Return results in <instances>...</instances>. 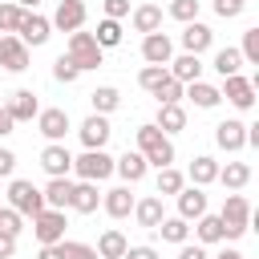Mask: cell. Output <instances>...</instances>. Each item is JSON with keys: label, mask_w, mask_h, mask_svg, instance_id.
Returning a JSON list of instances; mask_svg holds the SVG:
<instances>
[{"label": "cell", "mask_w": 259, "mask_h": 259, "mask_svg": "<svg viewBox=\"0 0 259 259\" xmlns=\"http://www.w3.org/2000/svg\"><path fill=\"white\" fill-rule=\"evenodd\" d=\"M101 206H105L109 219H125V214L134 210V194H130V186H113V190H105V194H101Z\"/></svg>", "instance_id": "21"}, {"label": "cell", "mask_w": 259, "mask_h": 259, "mask_svg": "<svg viewBox=\"0 0 259 259\" xmlns=\"http://www.w3.org/2000/svg\"><path fill=\"white\" fill-rule=\"evenodd\" d=\"M166 77H170V69H166V65H146V69H142V73H138V85H142V89H150V93H154V89H158V85H162V81H166Z\"/></svg>", "instance_id": "37"}, {"label": "cell", "mask_w": 259, "mask_h": 259, "mask_svg": "<svg viewBox=\"0 0 259 259\" xmlns=\"http://www.w3.org/2000/svg\"><path fill=\"white\" fill-rule=\"evenodd\" d=\"M8 206L32 219V214L45 210V194H40V186H32L28 178H12V182H8Z\"/></svg>", "instance_id": "2"}, {"label": "cell", "mask_w": 259, "mask_h": 259, "mask_svg": "<svg viewBox=\"0 0 259 259\" xmlns=\"http://www.w3.org/2000/svg\"><path fill=\"white\" fill-rule=\"evenodd\" d=\"M36 130H40L49 142H65V134H69V113H65V109H40V113H36Z\"/></svg>", "instance_id": "15"}, {"label": "cell", "mask_w": 259, "mask_h": 259, "mask_svg": "<svg viewBox=\"0 0 259 259\" xmlns=\"http://www.w3.org/2000/svg\"><path fill=\"white\" fill-rule=\"evenodd\" d=\"M223 81H227V85H223L219 93H223L235 109H251V105H255V81H247V77H239V73H235V77H223Z\"/></svg>", "instance_id": "11"}, {"label": "cell", "mask_w": 259, "mask_h": 259, "mask_svg": "<svg viewBox=\"0 0 259 259\" xmlns=\"http://www.w3.org/2000/svg\"><path fill=\"white\" fill-rule=\"evenodd\" d=\"M4 109L12 113V121H32V117L40 113V105H36V93H32V89H16V93H12V101H8Z\"/></svg>", "instance_id": "19"}, {"label": "cell", "mask_w": 259, "mask_h": 259, "mask_svg": "<svg viewBox=\"0 0 259 259\" xmlns=\"http://www.w3.org/2000/svg\"><path fill=\"white\" fill-rule=\"evenodd\" d=\"M170 77H174V81H182V85H190V81H198V77H202V61H198L194 53H182L178 61H170Z\"/></svg>", "instance_id": "23"}, {"label": "cell", "mask_w": 259, "mask_h": 259, "mask_svg": "<svg viewBox=\"0 0 259 259\" xmlns=\"http://www.w3.org/2000/svg\"><path fill=\"white\" fill-rule=\"evenodd\" d=\"M12 125H16V121H12V113L0 105V138H4V134H12Z\"/></svg>", "instance_id": "51"}, {"label": "cell", "mask_w": 259, "mask_h": 259, "mask_svg": "<svg viewBox=\"0 0 259 259\" xmlns=\"http://www.w3.org/2000/svg\"><path fill=\"white\" fill-rule=\"evenodd\" d=\"M40 194H45V206L65 210V206H69V198H73V182H69V178H49V186H45Z\"/></svg>", "instance_id": "24"}, {"label": "cell", "mask_w": 259, "mask_h": 259, "mask_svg": "<svg viewBox=\"0 0 259 259\" xmlns=\"http://www.w3.org/2000/svg\"><path fill=\"white\" fill-rule=\"evenodd\" d=\"M243 61H251V65H259V28H247L243 32Z\"/></svg>", "instance_id": "44"}, {"label": "cell", "mask_w": 259, "mask_h": 259, "mask_svg": "<svg viewBox=\"0 0 259 259\" xmlns=\"http://www.w3.org/2000/svg\"><path fill=\"white\" fill-rule=\"evenodd\" d=\"M121 259H158V251H154V247H125Z\"/></svg>", "instance_id": "49"}, {"label": "cell", "mask_w": 259, "mask_h": 259, "mask_svg": "<svg viewBox=\"0 0 259 259\" xmlns=\"http://www.w3.org/2000/svg\"><path fill=\"white\" fill-rule=\"evenodd\" d=\"M210 45H214V32H210L206 24L190 20V24L182 28V49H186V53H194V57H198V53H206Z\"/></svg>", "instance_id": "18"}, {"label": "cell", "mask_w": 259, "mask_h": 259, "mask_svg": "<svg viewBox=\"0 0 259 259\" xmlns=\"http://www.w3.org/2000/svg\"><path fill=\"white\" fill-rule=\"evenodd\" d=\"M182 186H186V178H182L174 166H162V170H158V194H178Z\"/></svg>", "instance_id": "36"}, {"label": "cell", "mask_w": 259, "mask_h": 259, "mask_svg": "<svg viewBox=\"0 0 259 259\" xmlns=\"http://www.w3.org/2000/svg\"><path fill=\"white\" fill-rule=\"evenodd\" d=\"M130 20H134L138 32H158V28H162V8H158V4H142V8L130 12Z\"/></svg>", "instance_id": "29"}, {"label": "cell", "mask_w": 259, "mask_h": 259, "mask_svg": "<svg viewBox=\"0 0 259 259\" xmlns=\"http://www.w3.org/2000/svg\"><path fill=\"white\" fill-rule=\"evenodd\" d=\"M73 170L81 174V182H105L113 174V158L105 150H85L81 158H73Z\"/></svg>", "instance_id": "5"}, {"label": "cell", "mask_w": 259, "mask_h": 259, "mask_svg": "<svg viewBox=\"0 0 259 259\" xmlns=\"http://www.w3.org/2000/svg\"><path fill=\"white\" fill-rule=\"evenodd\" d=\"M61 259H97V251L89 243H73V239H61Z\"/></svg>", "instance_id": "41"}, {"label": "cell", "mask_w": 259, "mask_h": 259, "mask_svg": "<svg viewBox=\"0 0 259 259\" xmlns=\"http://www.w3.org/2000/svg\"><path fill=\"white\" fill-rule=\"evenodd\" d=\"M0 69H8V73H24L28 69V45L16 32L0 36Z\"/></svg>", "instance_id": "7"}, {"label": "cell", "mask_w": 259, "mask_h": 259, "mask_svg": "<svg viewBox=\"0 0 259 259\" xmlns=\"http://www.w3.org/2000/svg\"><path fill=\"white\" fill-rule=\"evenodd\" d=\"M214 182H223V186H231V190H243L247 182H251V166L247 162H227V166H219V178Z\"/></svg>", "instance_id": "27"}, {"label": "cell", "mask_w": 259, "mask_h": 259, "mask_svg": "<svg viewBox=\"0 0 259 259\" xmlns=\"http://www.w3.org/2000/svg\"><path fill=\"white\" fill-rule=\"evenodd\" d=\"M239 65H243V53H239V49H219V53H214V73H219V77H235Z\"/></svg>", "instance_id": "35"}, {"label": "cell", "mask_w": 259, "mask_h": 259, "mask_svg": "<svg viewBox=\"0 0 259 259\" xmlns=\"http://www.w3.org/2000/svg\"><path fill=\"white\" fill-rule=\"evenodd\" d=\"M65 210H53V206H45L40 214H32V235H36V243L45 247V243H61L65 239Z\"/></svg>", "instance_id": "6"}, {"label": "cell", "mask_w": 259, "mask_h": 259, "mask_svg": "<svg viewBox=\"0 0 259 259\" xmlns=\"http://www.w3.org/2000/svg\"><path fill=\"white\" fill-rule=\"evenodd\" d=\"M138 154L150 162V166H170L174 162V142H170V134H162L158 125H142L138 130Z\"/></svg>", "instance_id": "1"}, {"label": "cell", "mask_w": 259, "mask_h": 259, "mask_svg": "<svg viewBox=\"0 0 259 259\" xmlns=\"http://www.w3.org/2000/svg\"><path fill=\"white\" fill-rule=\"evenodd\" d=\"M125 247H130V243H125V235L109 227V231L97 239V247H93V251H97V259H121V255H125Z\"/></svg>", "instance_id": "28"}, {"label": "cell", "mask_w": 259, "mask_h": 259, "mask_svg": "<svg viewBox=\"0 0 259 259\" xmlns=\"http://www.w3.org/2000/svg\"><path fill=\"white\" fill-rule=\"evenodd\" d=\"M219 219H223V239H239V235L251 227V202H247L243 194H227Z\"/></svg>", "instance_id": "3"}, {"label": "cell", "mask_w": 259, "mask_h": 259, "mask_svg": "<svg viewBox=\"0 0 259 259\" xmlns=\"http://www.w3.org/2000/svg\"><path fill=\"white\" fill-rule=\"evenodd\" d=\"M12 255H16V235L0 231V259H12Z\"/></svg>", "instance_id": "48"}, {"label": "cell", "mask_w": 259, "mask_h": 259, "mask_svg": "<svg viewBox=\"0 0 259 259\" xmlns=\"http://www.w3.org/2000/svg\"><path fill=\"white\" fill-rule=\"evenodd\" d=\"M170 16L182 20V24L198 20V0H170Z\"/></svg>", "instance_id": "40"}, {"label": "cell", "mask_w": 259, "mask_h": 259, "mask_svg": "<svg viewBox=\"0 0 259 259\" xmlns=\"http://www.w3.org/2000/svg\"><path fill=\"white\" fill-rule=\"evenodd\" d=\"M194 223H198L194 227L198 231V243H223V219L219 214H198Z\"/></svg>", "instance_id": "33"}, {"label": "cell", "mask_w": 259, "mask_h": 259, "mask_svg": "<svg viewBox=\"0 0 259 259\" xmlns=\"http://www.w3.org/2000/svg\"><path fill=\"white\" fill-rule=\"evenodd\" d=\"M243 8H247V0H214V12H219L223 20H235Z\"/></svg>", "instance_id": "45"}, {"label": "cell", "mask_w": 259, "mask_h": 259, "mask_svg": "<svg viewBox=\"0 0 259 259\" xmlns=\"http://www.w3.org/2000/svg\"><path fill=\"white\" fill-rule=\"evenodd\" d=\"M182 251H178V259H206V251L202 247H190V243H178Z\"/></svg>", "instance_id": "50"}, {"label": "cell", "mask_w": 259, "mask_h": 259, "mask_svg": "<svg viewBox=\"0 0 259 259\" xmlns=\"http://www.w3.org/2000/svg\"><path fill=\"white\" fill-rule=\"evenodd\" d=\"M12 170H16V154L12 150H0V178H8Z\"/></svg>", "instance_id": "47"}, {"label": "cell", "mask_w": 259, "mask_h": 259, "mask_svg": "<svg viewBox=\"0 0 259 259\" xmlns=\"http://www.w3.org/2000/svg\"><path fill=\"white\" fill-rule=\"evenodd\" d=\"M214 142H219V150L235 154V150H243V146H247V125H243L239 117H227V121H219V125H214Z\"/></svg>", "instance_id": "12"}, {"label": "cell", "mask_w": 259, "mask_h": 259, "mask_svg": "<svg viewBox=\"0 0 259 259\" xmlns=\"http://www.w3.org/2000/svg\"><path fill=\"white\" fill-rule=\"evenodd\" d=\"M113 170H117V174H121V178H125V182L134 186V182H142V178H146L150 162H146V158H142L138 150H125L121 158H113Z\"/></svg>", "instance_id": "16"}, {"label": "cell", "mask_w": 259, "mask_h": 259, "mask_svg": "<svg viewBox=\"0 0 259 259\" xmlns=\"http://www.w3.org/2000/svg\"><path fill=\"white\" fill-rule=\"evenodd\" d=\"M105 16H109V20L130 16V0H105Z\"/></svg>", "instance_id": "46"}, {"label": "cell", "mask_w": 259, "mask_h": 259, "mask_svg": "<svg viewBox=\"0 0 259 259\" xmlns=\"http://www.w3.org/2000/svg\"><path fill=\"white\" fill-rule=\"evenodd\" d=\"M81 142H85V150H105V142H109V121H105V113H93V117H85L81 121Z\"/></svg>", "instance_id": "14"}, {"label": "cell", "mask_w": 259, "mask_h": 259, "mask_svg": "<svg viewBox=\"0 0 259 259\" xmlns=\"http://www.w3.org/2000/svg\"><path fill=\"white\" fill-rule=\"evenodd\" d=\"M0 231H4V235H20V231H24V214L12 210V206H4V210H0Z\"/></svg>", "instance_id": "43"}, {"label": "cell", "mask_w": 259, "mask_h": 259, "mask_svg": "<svg viewBox=\"0 0 259 259\" xmlns=\"http://www.w3.org/2000/svg\"><path fill=\"white\" fill-rule=\"evenodd\" d=\"M214 178H219V162H214L210 154H198V158L190 162V182H194V186H210Z\"/></svg>", "instance_id": "30"}, {"label": "cell", "mask_w": 259, "mask_h": 259, "mask_svg": "<svg viewBox=\"0 0 259 259\" xmlns=\"http://www.w3.org/2000/svg\"><path fill=\"white\" fill-rule=\"evenodd\" d=\"M65 57L85 73V69H97V65H101V45L93 40V32H81V28H77V32H69V53H65Z\"/></svg>", "instance_id": "4"}, {"label": "cell", "mask_w": 259, "mask_h": 259, "mask_svg": "<svg viewBox=\"0 0 259 259\" xmlns=\"http://www.w3.org/2000/svg\"><path fill=\"white\" fill-rule=\"evenodd\" d=\"M69 206H73L77 214H93V210L101 206L97 182H73V198H69Z\"/></svg>", "instance_id": "20"}, {"label": "cell", "mask_w": 259, "mask_h": 259, "mask_svg": "<svg viewBox=\"0 0 259 259\" xmlns=\"http://www.w3.org/2000/svg\"><path fill=\"white\" fill-rule=\"evenodd\" d=\"M16 4H20L24 12H28V8H32V4H40V0H16Z\"/></svg>", "instance_id": "54"}, {"label": "cell", "mask_w": 259, "mask_h": 259, "mask_svg": "<svg viewBox=\"0 0 259 259\" xmlns=\"http://www.w3.org/2000/svg\"><path fill=\"white\" fill-rule=\"evenodd\" d=\"M154 97H158V105H174V101H182V81L166 77V81L154 89Z\"/></svg>", "instance_id": "39"}, {"label": "cell", "mask_w": 259, "mask_h": 259, "mask_svg": "<svg viewBox=\"0 0 259 259\" xmlns=\"http://www.w3.org/2000/svg\"><path fill=\"white\" fill-rule=\"evenodd\" d=\"M89 105H93V113H113V109L121 105V93H117L113 85H97V89L89 93Z\"/></svg>", "instance_id": "31"}, {"label": "cell", "mask_w": 259, "mask_h": 259, "mask_svg": "<svg viewBox=\"0 0 259 259\" xmlns=\"http://www.w3.org/2000/svg\"><path fill=\"white\" fill-rule=\"evenodd\" d=\"M85 16H89V8H85L81 0H61L49 24H53V28H61V32H77V28L85 24Z\"/></svg>", "instance_id": "8"}, {"label": "cell", "mask_w": 259, "mask_h": 259, "mask_svg": "<svg viewBox=\"0 0 259 259\" xmlns=\"http://www.w3.org/2000/svg\"><path fill=\"white\" fill-rule=\"evenodd\" d=\"M198 214H206V194H202V186H182L178 190V219H198Z\"/></svg>", "instance_id": "17"}, {"label": "cell", "mask_w": 259, "mask_h": 259, "mask_svg": "<svg viewBox=\"0 0 259 259\" xmlns=\"http://www.w3.org/2000/svg\"><path fill=\"white\" fill-rule=\"evenodd\" d=\"M162 134H178V130H186V109L174 101V105H158V121H154Z\"/></svg>", "instance_id": "26"}, {"label": "cell", "mask_w": 259, "mask_h": 259, "mask_svg": "<svg viewBox=\"0 0 259 259\" xmlns=\"http://www.w3.org/2000/svg\"><path fill=\"white\" fill-rule=\"evenodd\" d=\"M154 231L162 235V243H186L190 239V223L186 219H162Z\"/></svg>", "instance_id": "32"}, {"label": "cell", "mask_w": 259, "mask_h": 259, "mask_svg": "<svg viewBox=\"0 0 259 259\" xmlns=\"http://www.w3.org/2000/svg\"><path fill=\"white\" fill-rule=\"evenodd\" d=\"M93 40L101 45V49H113V45H121V20H97V32H93Z\"/></svg>", "instance_id": "34"}, {"label": "cell", "mask_w": 259, "mask_h": 259, "mask_svg": "<svg viewBox=\"0 0 259 259\" xmlns=\"http://www.w3.org/2000/svg\"><path fill=\"white\" fill-rule=\"evenodd\" d=\"M16 36H20L24 45H32V49H36V45H45V40L53 36V24H49L40 12H24V16H20V24H16Z\"/></svg>", "instance_id": "9"}, {"label": "cell", "mask_w": 259, "mask_h": 259, "mask_svg": "<svg viewBox=\"0 0 259 259\" xmlns=\"http://www.w3.org/2000/svg\"><path fill=\"white\" fill-rule=\"evenodd\" d=\"M182 97H190L198 109H214V105L223 101V93H219L214 85H206V81H190V85H182Z\"/></svg>", "instance_id": "22"}, {"label": "cell", "mask_w": 259, "mask_h": 259, "mask_svg": "<svg viewBox=\"0 0 259 259\" xmlns=\"http://www.w3.org/2000/svg\"><path fill=\"white\" fill-rule=\"evenodd\" d=\"M214 259H243V251H235V247H227V251H219Z\"/></svg>", "instance_id": "53"}, {"label": "cell", "mask_w": 259, "mask_h": 259, "mask_svg": "<svg viewBox=\"0 0 259 259\" xmlns=\"http://www.w3.org/2000/svg\"><path fill=\"white\" fill-rule=\"evenodd\" d=\"M53 77H57V81H61V85H73V81H77V77H81V69H77V65H73V61H69V57H65V53H61V57H57V61H53Z\"/></svg>", "instance_id": "38"}, {"label": "cell", "mask_w": 259, "mask_h": 259, "mask_svg": "<svg viewBox=\"0 0 259 259\" xmlns=\"http://www.w3.org/2000/svg\"><path fill=\"white\" fill-rule=\"evenodd\" d=\"M36 259H61V243H45Z\"/></svg>", "instance_id": "52"}, {"label": "cell", "mask_w": 259, "mask_h": 259, "mask_svg": "<svg viewBox=\"0 0 259 259\" xmlns=\"http://www.w3.org/2000/svg\"><path fill=\"white\" fill-rule=\"evenodd\" d=\"M20 16H24V8H20V4H0V32H16Z\"/></svg>", "instance_id": "42"}, {"label": "cell", "mask_w": 259, "mask_h": 259, "mask_svg": "<svg viewBox=\"0 0 259 259\" xmlns=\"http://www.w3.org/2000/svg\"><path fill=\"white\" fill-rule=\"evenodd\" d=\"M130 214H134V219H138L142 227H150V231H154V227H158V223L166 219V214H162V198H158V194H150V198L134 202V210H130Z\"/></svg>", "instance_id": "25"}, {"label": "cell", "mask_w": 259, "mask_h": 259, "mask_svg": "<svg viewBox=\"0 0 259 259\" xmlns=\"http://www.w3.org/2000/svg\"><path fill=\"white\" fill-rule=\"evenodd\" d=\"M142 57H146V65H170V61H174V45H170V36H166V32H146V40H142Z\"/></svg>", "instance_id": "13"}, {"label": "cell", "mask_w": 259, "mask_h": 259, "mask_svg": "<svg viewBox=\"0 0 259 259\" xmlns=\"http://www.w3.org/2000/svg\"><path fill=\"white\" fill-rule=\"evenodd\" d=\"M40 166H45L49 178H69V170H73V154H69L61 142H49V146L40 150Z\"/></svg>", "instance_id": "10"}]
</instances>
